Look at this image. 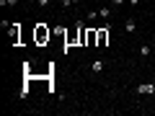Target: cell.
Returning <instances> with one entry per match:
<instances>
[{
    "label": "cell",
    "mask_w": 155,
    "mask_h": 116,
    "mask_svg": "<svg viewBox=\"0 0 155 116\" xmlns=\"http://www.w3.org/2000/svg\"><path fill=\"white\" fill-rule=\"evenodd\" d=\"M134 93L137 95H155V83H140L134 88Z\"/></svg>",
    "instance_id": "6da1fadb"
},
{
    "label": "cell",
    "mask_w": 155,
    "mask_h": 116,
    "mask_svg": "<svg viewBox=\"0 0 155 116\" xmlns=\"http://www.w3.org/2000/svg\"><path fill=\"white\" fill-rule=\"evenodd\" d=\"M134 28H137L134 18H127V21H124V31H127V34H134Z\"/></svg>",
    "instance_id": "3957f363"
},
{
    "label": "cell",
    "mask_w": 155,
    "mask_h": 116,
    "mask_svg": "<svg viewBox=\"0 0 155 116\" xmlns=\"http://www.w3.org/2000/svg\"><path fill=\"white\" fill-rule=\"evenodd\" d=\"M18 0H3V3H0V5H16Z\"/></svg>",
    "instance_id": "52a82bcc"
},
{
    "label": "cell",
    "mask_w": 155,
    "mask_h": 116,
    "mask_svg": "<svg viewBox=\"0 0 155 116\" xmlns=\"http://www.w3.org/2000/svg\"><path fill=\"white\" fill-rule=\"evenodd\" d=\"M36 3H39V5H41V8H47V5H52V0H36Z\"/></svg>",
    "instance_id": "8992f818"
},
{
    "label": "cell",
    "mask_w": 155,
    "mask_h": 116,
    "mask_svg": "<svg viewBox=\"0 0 155 116\" xmlns=\"http://www.w3.org/2000/svg\"><path fill=\"white\" fill-rule=\"evenodd\" d=\"M111 5H124V0H111Z\"/></svg>",
    "instance_id": "ba28073f"
},
{
    "label": "cell",
    "mask_w": 155,
    "mask_h": 116,
    "mask_svg": "<svg viewBox=\"0 0 155 116\" xmlns=\"http://www.w3.org/2000/svg\"><path fill=\"white\" fill-rule=\"evenodd\" d=\"M72 3H80V0H72Z\"/></svg>",
    "instance_id": "30bf717a"
},
{
    "label": "cell",
    "mask_w": 155,
    "mask_h": 116,
    "mask_svg": "<svg viewBox=\"0 0 155 116\" xmlns=\"http://www.w3.org/2000/svg\"><path fill=\"white\" fill-rule=\"evenodd\" d=\"M137 3H140V0H129V5H137Z\"/></svg>",
    "instance_id": "9c48e42d"
},
{
    "label": "cell",
    "mask_w": 155,
    "mask_h": 116,
    "mask_svg": "<svg viewBox=\"0 0 155 116\" xmlns=\"http://www.w3.org/2000/svg\"><path fill=\"white\" fill-rule=\"evenodd\" d=\"M140 57H150V47H140Z\"/></svg>",
    "instance_id": "5b68a950"
},
{
    "label": "cell",
    "mask_w": 155,
    "mask_h": 116,
    "mask_svg": "<svg viewBox=\"0 0 155 116\" xmlns=\"http://www.w3.org/2000/svg\"><path fill=\"white\" fill-rule=\"evenodd\" d=\"M104 67H106L104 60H93V62H91V72H96V75H98V72H104Z\"/></svg>",
    "instance_id": "7a4b0ae2"
},
{
    "label": "cell",
    "mask_w": 155,
    "mask_h": 116,
    "mask_svg": "<svg viewBox=\"0 0 155 116\" xmlns=\"http://www.w3.org/2000/svg\"><path fill=\"white\" fill-rule=\"evenodd\" d=\"M98 16H101V18H109V16H111V11H109V8H101Z\"/></svg>",
    "instance_id": "277c9868"
}]
</instances>
